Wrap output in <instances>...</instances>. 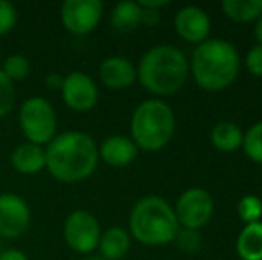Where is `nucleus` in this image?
Segmentation results:
<instances>
[{"label": "nucleus", "instance_id": "11", "mask_svg": "<svg viewBox=\"0 0 262 260\" xmlns=\"http://www.w3.org/2000/svg\"><path fill=\"white\" fill-rule=\"evenodd\" d=\"M61 94L64 104L75 112H88L98 102V87L84 72H70L62 80Z\"/></svg>", "mask_w": 262, "mask_h": 260}, {"label": "nucleus", "instance_id": "6", "mask_svg": "<svg viewBox=\"0 0 262 260\" xmlns=\"http://www.w3.org/2000/svg\"><path fill=\"white\" fill-rule=\"evenodd\" d=\"M18 122L27 143L32 145L47 146L57 135L55 109L43 97L27 98L18 112Z\"/></svg>", "mask_w": 262, "mask_h": 260}, {"label": "nucleus", "instance_id": "21", "mask_svg": "<svg viewBox=\"0 0 262 260\" xmlns=\"http://www.w3.org/2000/svg\"><path fill=\"white\" fill-rule=\"evenodd\" d=\"M2 73L11 80V82H20V80L27 79L31 73V63L24 54H13V56L6 57L2 64Z\"/></svg>", "mask_w": 262, "mask_h": 260}, {"label": "nucleus", "instance_id": "9", "mask_svg": "<svg viewBox=\"0 0 262 260\" xmlns=\"http://www.w3.org/2000/svg\"><path fill=\"white\" fill-rule=\"evenodd\" d=\"M173 210H175L179 225L189 230H198L209 223L214 210V201L205 189L194 187L186 191L177 200Z\"/></svg>", "mask_w": 262, "mask_h": 260}, {"label": "nucleus", "instance_id": "4", "mask_svg": "<svg viewBox=\"0 0 262 260\" xmlns=\"http://www.w3.org/2000/svg\"><path fill=\"white\" fill-rule=\"evenodd\" d=\"M130 233L145 246H162L173 243L180 230L175 210L161 196L150 195L138 200L128 218Z\"/></svg>", "mask_w": 262, "mask_h": 260}, {"label": "nucleus", "instance_id": "31", "mask_svg": "<svg viewBox=\"0 0 262 260\" xmlns=\"http://www.w3.org/2000/svg\"><path fill=\"white\" fill-rule=\"evenodd\" d=\"M139 7H145V9H156L159 11L161 7L168 6V0H139Z\"/></svg>", "mask_w": 262, "mask_h": 260}, {"label": "nucleus", "instance_id": "30", "mask_svg": "<svg viewBox=\"0 0 262 260\" xmlns=\"http://www.w3.org/2000/svg\"><path fill=\"white\" fill-rule=\"evenodd\" d=\"M0 260H29V258L21 250L9 248V250H6V251H2V253H0Z\"/></svg>", "mask_w": 262, "mask_h": 260}, {"label": "nucleus", "instance_id": "3", "mask_svg": "<svg viewBox=\"0 0 262 260\" xmlns=\"http://www.w3.org/2000/svg\"><path fill=\"white\" fill-rule=\"evenodd\" d=\"M136 69L139 82L146 91L159 97H166L177 93L184 86L189 73V64L179 49L159 45L150 49L141 57Z\"/></svg>", "mask_w": 262, "mask_h": 260}, {"label": "nucleus", "instance_id": "19", "mask_svg": "<svg viewBox=\"0 0 262 260\" xmlns=\"http://www.w3.org/2000/svg\"><path fill=\"white\" fill-rule=\"evenodd\" d=\"M111 25L120 32H130L141 25V7L138 2H120L111 13Z\"/></svg>", "mask_w": 262, "mask_h": 260}, {"label": "nucleus", "instance_id": "29", "mask_svg": "<svg viewBox=\"0 0 262 260\" xmlns=\"http://www.w3.org/2000/svg\"><path fill=\"white\" fill-rule=\"evenodd\" d=\"M62 80H64V77H61L59 73H49V75L45 77V84L50 87V89H54V91H61V87H62Z\"/></svg>", "mask_w": 262, "mask_h": 260}, {"label": "nucleus", "instance_id": "32", "mask_svg": "<svg viewBox=\"0 0 262 260\" xmlns=\"http://www.w3.org/2000/svg\"><path fill=\"white\" fill-rule=\"evenodd\" d=\"M255 38H257V41H259V45L262 46V14L255 25Z\"/></svg>", "mask_w": 262, "mask_h": 260}, {"label": "nucleus", "instance_id": "23", "mask_svg": "<svg viewBox=\"0 0 262 260\" xmlns=\"http://www.w3.org/2000/svg\"><path fill=\"white\" fill-rule=\"evenodd\" d=\"M237 214L246 225L257 223L262 218V200L255 195L243 196L237 203Z\"/></svg>", "mask_w": 262, "mask_h": 260}, {"label": "nucleus", "instance_id": "27", "mask_svg": "<svg viewBox=\"0 0 262 260\" xmlns=\"http://www.w3.org/2000/svg\"><path fill=\"white\" fill-rule=\"evenodd\" d=\"M246 68L252 75L262 77V46L257 45L246 54Z\"/></svg>", "mask_w": 262, "mask_h": 260}, {"label": "nucleus", "instance_id": "28", "mask_svg": "<svg viewBox=\"0 0 262 260\" xmlns=\"http://www.w3.org/2000/svg\"><path fill=\"white\" fill-rule=\"evenodd\" d=\"M161 21V13L156 9H145L141 7V25H146V27H154Z\"/></svg>", "mask_w": 262, "mask_h": 260}, {"label": "nucleus", "instance_id": "2", "mask_svg": "<svg viewBox=\"0 0 262 260\" xmlns=\"http://www.w3.org/2000/svg\"><path fill=\"white\" fill-rule=\"evenodd\" d=\"M191 72L202 89L221 91L237 79L239 54L225 39H207L194 49Z\"/></svg>", "mask_w": 262, "mask_h": 260}, {"label": "nucleus", "instance_id": "5", "mask_svg": "<svg viewBox=\"0 0 262 260\" xmlns=\"http://www.w3.org/2000/svg\"><path fill=\"white\" fill-rule=\"evenodd\" d=\"M175 132V114L162 100H146L138 105L130 120L132 141L138 150L157 152L164 148Z\"/></svg>", "mask_w": 262, "mask_h": 260}, {"label": "nucleus", "instance_id": "10", "mask_svg": "<svg viewBox=\"0 0 262 260\" xmlns=\"http://www.w3.org/2000/svg\"><path fill=\"white\" fill-rule=\"evenodd\" d=\"M31 225V207L14 193L0 195V237L16 239L24 235Z\"/></svg>", "mask_w": 262, "mask_h": 260}, {"label": "nucleus", "instance_id": "12", "mask_svg": "<svg viewBox=\"0 0 262 260\" xmlns=\"http://www.w3.org/2000/svg\"><path fill=\"white\" fill-rule=\"evenodd\" d=\"M175 31L182 39L200 45V43L209 39L210 18L200 7H194V6L182 7L175 14Z\"/></svg>", "mask_w": 262, "mask_h": 260}, {"label": "nucleus", "instance_id": "15", "mask_svg": "<svg viewBox=\"0 0 262 260\" xmlns=\"http://www.w3.org/2000/svg\"><path fill=\"white\" fill-rule=\"evenodd\" d=\"M11 166L20 175H38L47 168L45 146L21 143L11 153Z\"/></svg>", "mask_w": 262, "mask_h": 260}, {"label": "nucleus", "instance_id": "17", "mask_svg": "<svg viewBox=\"0 0 262 260\" xmlns=\"http://www.w3.org/2000/svg\"><path fill=\"white\" fill-rule=\"evenodd\" d=\"M237 255L243 260H262V223H248L237 235Z\"/></svg>", "mask_w": 262, "mask_h": 260}, {"label": "nucleus", "instance_id": "13", "mask_svg": "<svg viewBox=\"0 0 262 260\" xmlns=\"http://www.w3.org/2000/svg\"><path fill=\"white\" fill-rule=\"evenodd\" d=\"M98 77L102 84L109 89H127L138 79V69L127 57L113 56L102 61L98 68Z\"/></svg>", "mask_w": 262, "mask_h": 260}, {"label": "nucleus", "instance_id": "1", "mask_svg": "<svg viewBox=\"0 0 262 260\" xmlns=\"http://www.w3.org/2000/svg\"><path fill=\"white\" fill-rule=\"evenodd\" d=\"M47 168L62 184L82 182L93 175L98 164V146L86 132L68 130L57 134L45 146Z\"/></svg>", "mask_w": 262, "mask_h": 260}, {"label": "nucleus", "instance_id": "7", "mask_svg": "<svg viewBox=\"0 0 262 260\" xmlns=\"http://www.w3.org/2000/svg\"><path fill=\"white\" fill-rule=\"evenodd\" d=\"M100 235V223L91 212L77 208L68 214L64 221V241L75 253H93L98 248Z\"/></svg>", "mask_w": 262, "mask_h": 260}, {"label": "nucleus", "instance_id": "25", "mask_svg": "<svg viewBox=\"0 0 262 260\" xmlns=\"http://www.w3.org/2000/svg\"><path fill=\"white\" fill-rule=\"evenodd\" d=\"M175 241H177V246L182 251H186V253H196L202 248V235L198 230H189V228L179 230Z\"/></svg>", "mask_w": 262, "mask_h": 260}, {"label": "nucleus", "instance_id": "18", "mask_svg": "<svg viewBox=\"0 0 262 260\" xmlns=\"http://www.w3.org/2000/svg\"><path fill=\"white\" fill-rule=\"evenodd\" d=\"M221 9L232 21L248 23L260 18L262 0H223Z\"/></svg>", "mask_w": 262, "mask_h": 260}, {"label": "nucleus", "instance_id": "8", "mask_svg": "<svg viewBox=\"0 0 262 260\" xmlns=\"http://www.w3.org/2000/svg\"><path fill=\"white\" fill-rule=\"evenodd\" d=\"M104 4L100 0H66L61 6V21L68 32L86 36L102 20Z\"/></svg>", "mask_w": 262, "mask_h": 260}, {"label": "nucleus", "instance_id": "20", "mask_svg": "<svg viewBox=\"0 0 262 260\" xmlns=\"http://www.w3.org/2000/svg\"><path fill=\"white\" fill-rule=\"evenodd\" d=\"M243 132L235 123L221 122L210 130V141L220 152H234L243 146Z\"/></svg>", "mask_w": 262, "mask_h": 260}, {"label": "nucleus", "instance_id": "26", "mask_svg": "<svg viewBox=\"0 0 262 260\" xmlns=\"http://www.w3.org/2000/svg\"><path fill=\"white\" fill-rule=\"evenodd\" d=\"M18 21V11L7 0H0V36L9 34Z\"/></svg>", "mask_w": 262, "mask_h": 260}, {"label": "nucleus", "instance_id": "22", "mask_svg": "<svg viewBox=\"0 0 262 260\" xmlns=\"http://www.w3.org/2000/svg\"><path fill=\"white\" fill-rule=\"evenodd\" d=\"M243 150L253 162L262 164V122L255 123L243 135Z\"/></svg>", "mask_w": 262, "mask_h": 260}, {"label": "nucleus", "instance_id": "33", "mask_svg": "<svg viewBox=\"0 0 262 260\" xmlns=\"http://www.w3.org/2000/svg\"><path fill=\"white\" fill-rule=\"evenodd\" d=\"M84 260H105V258H102V257H88V258H84Z\"/></svg>", "mask_w": 262, "mask_h": 260}, {"label": "nucleus", "instance_id": "16", "mask_svg": "<svg viewBox=\"0 0 262 260\" xmlns=\"http://www.w3.org/2000/svg\"><path fill=\"white\" fill-rule=\"evenodd\" d=\"M97 250L105 260H121L130 250V233L121 226H111L102 232Z\"/></svg>", "mask_w": 262, "mask_h": 260}, {"label": "nucleus", "instance_id": "24", "mask_svg": "<svg viewBox=\"0 0 262 260\" xmlns=\"http://www.w3.org/2000/svg\"><path fill=\"white\" fill-rule=\"evenodd\" d=\"M14 100H16V87L0 69V120L13 111Z\"/></svg>", "mask_w": 262, "mask_h": 260}, {"label": "nucleus", "instance_id": "14", "mask_svg": "<svg viewBox=\"0 0 262 260\" xmlns=\"http://www.w3.org/2000/svg\"><path fill=\"white\" fill-rule=\"evenodd\" d=\"M138 157V146L130 137L125 135H111L98 146V159L113 168H125L134 162Z\"/></svg>", "mask_w": 262, "mask_h": 260}]
</instances>
